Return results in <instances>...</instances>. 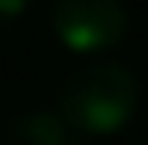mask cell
Returning <instances> with one entry per match:
<instances>
[{
    "label": "cell",
    "mask_w": 148,
    "mask_h": 145,
    "mask_svg": "<svg viewBox=\"0 0 148 145\" xmlns=\"http://www.w3.org/2000/svg\"><path fill=\"white\" fill-rule=\"evenodd\" d=\"M76 128L90 135H114L121 131L138 107V79L124 62L97 59L90 66L69 72L59 90V104Z\"/></svg>",
    "instance_id": "1"
},
{
    "label": "cell",
    "mask_w": 148,
    "mask_h": 145,
    "mask_svg": "<svg viewBox=\"0 0 148 145\" xmlns=\"http://www.w3.org/2000/svg\"><path fill=\"white\" fill-rule=\"evenodd\" d=\"M48 21L73 52H103L127 35V7L121 0H55Z\"/></svg>",
    "instance_id": "2"
},
{
    "label": "cell",
    "mask_w": 148,
    "mask_h": 145,
    "mask_svg": "<svg viewBox=\"0 0 148 145\" xmlns=\"http://www.w3.org/2000/svg\"><path fill=\"white\" fill-rule=\"evenodd\" d=\"M10 135L21 145H83L86 142V135L59 107H38L14 117Z\"/></svg>",
    "instance_id": "3"
},
{
    "label": "cell",
    "mask_w": 148,
    "mask_h": 145,
    "mask_svg": "<svg viewBox=\"0 0 148 145\" xmlns=\"http://www.w3.org/2000/svg\"><path fill=\"white\" fill-rule=\"evenodd\" d=\"M28 3H31V0H0V24L21 17V14L28 10Z\"/></svg>",
    "instance_id": "4"
}]
</instances>
